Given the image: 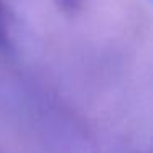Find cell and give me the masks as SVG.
<instances>
[{
	"label": "cell",
	"instance_id": "cell-1",
	"mask_svg": "<svg viewBox=\"0 0 153 153\" xmlns=\"http://www.w3.org/2000/svg\"><path fill=\"white\" fill-rule=\"evenodd\" d=\"M10 46V30H8L7 12L4 0H0V50H7Z\"/></svg>",
	"mask_w": 153,
	"mask_h": 153
},
{
	"label": "cell",
	"instance_id": "cell-2",
	"mask_svg": "<svg viewBox=\"0 0 153 153\" xmlns=\"http://www.w3.org/2000/svg\"><path fill=\"white\" fill-rule=\"evenodd\" d=\"M58 8H61L66 13H76L81 8V0H53Z\"/></svg>",
	"mask_w": 153,
	"mask_h": 153
}]
</instances>
